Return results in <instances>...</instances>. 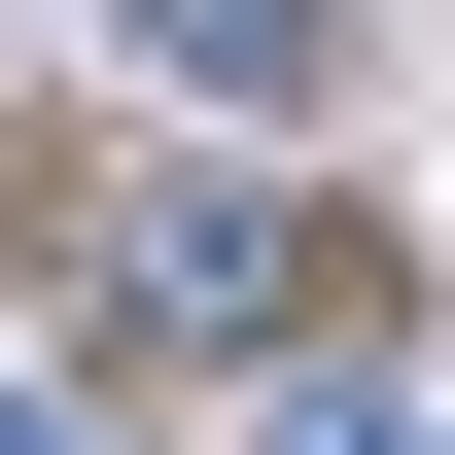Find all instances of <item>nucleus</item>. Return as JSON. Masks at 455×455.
I'll use <instances>...</instances> for the list:
<instances>
[{
	"label": "nucleus",
	"mask_w": 455,
	"mask_h": 455,
	"mask_svg": "<svg viewBox=\"0 0 455 455\" xmlns=\"http://www.w3.org/2000/svg\"><path fill=\"white\" fill-rule=\"evenodd\" d=\"M281 281H315V245L245 211V175H175V211H106V315H140V350H281Z\"/></svg>",
	"instance_id": "f257e3e1"
},
{
	"label": "nucleus",
	"mask_w": 455,
	"mask_h": 455,
	"mask_svg": "<svg viewBox=\"0 0 455 455\" xmlns=\"http://www.w3.org/2000/svg\"><path fill=\"white\" fill-rule=\"evenodd\" d=\"M140 70H175V106H315V70H350V0H140Z\"/></svg>",
	"instance_id": "f03ea898"
},
{
	"label": "nucleus",
	"mask_w": 455,
	"mask_h": 455,
	"mask_svg": "<svg viewBox=\"0 0 455 455\" xmlns=\"http://www.w3.org/2000/svg\"><path fill=\"white\" fill-rule=\"evenodd\" d=\"M0 455H70V386H0Z\"/></svg>",
	"instance_id": "7ed1b4c3"
}]
</instances>
